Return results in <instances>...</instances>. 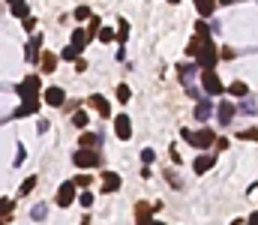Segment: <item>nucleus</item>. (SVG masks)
Wrapping results in <instances>:
<instances>
[{
	"label": "nucleus",
	"mask_w": 258,
	"mask_h": 225,
	"mask_svg": "<svg viewBox=\"0 0 258 225\" xmlns=\"http://www.w3.org/2000/svg\"><path fill=\"white\" fill-rule=\"evenodd\" d=\"M195 60H198L201 72H207V69H213V66H216V60H219V51H216V45H213V39H210V36L201 42V51L195 54Z\"/></svg>",
	"instance_id": "1"
},
{
	"label": "nucleus",
	"mask_w": 258,
	"mask_h": 225,
	"mask_svg": "<svg viewBox=\"0 0 258 225\" xmlns=\"http://www.w3.org/2000/svg\"><path fill=\"white\" fill-rule=\"evenodd\" d=\"M72 162H75V168H81V171H90V168H96V165L102 162V156H99L96 150L78 147L75 153H72Z\"/></svg>",
	"instance_id": "2"
},
{
	"label": "nucleus",
	"mask_w": 258,
	"mask_h": 225,
	"mask_svg": "<svg viewBox=\"0 0 258 225\" xmlns=\"http://www.w3.org/2000/svg\"><path fill=\"white\" fill-rule=\"evenodd\" d=\"M75 198H78L75 183H72V180H63V183L57 186V192H54V204H57V207H69V204H75Z\"/></svg>",
	"instance_id": "3"
},
{
	"label": "nucleus",
	"mask_w": 258,
	"mask_h": 225,
	"mask_svg": "<svg viewBox=\"0 0 258 225\" xmlns=\"http://www.w3.org/2000/svg\"><path fill=\"white\" fill-rule=\"evenodd\" d=\"M39 90H42V81H39V75H27L18 87H15V93L21 96V99H33V96H39Z\"/></svg>",
	"instance_id": "4"
},
{
	"label": "nucleus",
	"mask_w": 258,
	"mask_h": 225,
	"mask_svg": "<svg viewBox=\"0 0 258 225\" xmlns=\"http://www.w3.org/2000/svg\"><path fill=\"white\" fill-rule=\"evenodd\" d=\"M42 105H51V108H63V105H66V90H63V87H57V84L45 87V90H42Z\"/></svg>",
	"instance_id": "5"
},
{
	"label": "nucleus",
	"mask_w": 258,
	"mask_h": 225,
	"mask_svg": "<svg viewBox=\"0 0 258 225\" xmlns=\"http://www.w3.org/2000/svg\"><path fill=\"white\" fill-rule=\"evenodd\" d=\"M201 87H204V93L207 96H219L225 87H222V81H219V75L213 72V69H207V72H201Z\"/></svg>",
	"instance_id": "6"
},
{
	"label": "nucleus",
	"mask_w": 258,
	"mask_h": 225,
	"mask_svg": "<svg viewBox=\"0 0 258 225\" xmlns=\"http://www.w3.org/2000/svg\"><path fill=\"white\" fill-rule=\"evenodd\" d=\"M45 48H42V33H33L30 36V42H27V48H24V60L27 63H39V54H42Z\"/></svg>",
	"instance_id": "7"
},
{
	"label": "nucleus",
	"mask_w": 258,
	"mask_h": 225,
	"mask_svg": "<svg viewBox=\"0 0 258 225\" xmlns=\"http://www.w3.org/2000/svg\"><path fill=\"white\" fill-rule=\"evenodd\" d=\"M189 144L198 147V150H207V147H213V144H216V135H213V129H198V132L189 135Z\"/></svg>",
	"instance_id": "8"
},
{
	"label": "nucleus",
	"mask_w": 258,
	"mask_h": 225,
	"mask_svg": "<svg viewBox=\"0 0 258 225\" xmlns=\"http://www.w3.org/2000/svg\"><path fill=\"white\" fill-rule=\"evenodd\" d=\"M114 135L120 141L132 138V120H129V114H114Z\"/></svg>",
	"instance_id": "9"
},
{
	"label": "nucleus",
	"mask_w": 258,
	"mask_h": 225,
	"mask_svg": "<svg viewBox=\"0 0 258 225\" xmlns=\"http://www.w3.org/2000/svg\"><path fill=\"white\" fill-rule=\"evenodd\" d=\"M39 105H42L39 96H33V99H21V105L12 111V117L18 120V117H27V114H39Z\"/></svg>",
	"instance_id": "10"
},
{
	"label": "nucleus",
	"mask_w": 258,
	"mask_h": 225,
	"mask_svg": "<svg viewBox=\"0 0 258 225\" xmlns=\"http://www.w3.org/2000/svg\"><path fill=\"white\" fill-rule=\"evenodd\" d=\"M153 204H147V201H135V225H150L153 222Z\"/></svg>",
	"instance_id": "11"
},
{
	"label": "nucleus",
	"mask_w": 258,
	"mask_h": 225,
	"mask_svg": "<svg viewBox=\"0 0 258 225\" xmlns=\"http://www.w3.org/2000/svg\"><path fill=\"white\" fill-rule=\"evenodd\" d=\"M120 186H123V180H120V174H117V171H102V192H105V195L117 192Z\"/></svg>",
	"instance_id": "12"
},
{
	"label": "nucleus",
	"mask_w": 258,
	"mask_h": 225,
	"mask_svg": "<svg viewBox=\"0 0 258 225\" xmlns=\"http://www.w3.org/2000/svg\"><path fill=\"white\" fill-rule=\"evenodd\" d=\"M57 63H60V57H57L54 51H42V54H39V72L42 75H51L57 69Z\"/></svg>",
	"instance_id": "13"
},
{
	"label": "nucleus",
	"mask_w": 258,
	"mask_h": 225,
	"mask_svg": "<svg viewBox=\"0 0 258 225\" xmlns=\"http://www.w3.org/2000/svg\"><path fill=\"white\" fill-rule=\"evenodd\" d=\"M216 165V153H201V156H195V162H192V168H195V174H207L210 168Z\"/></svg>",
	"instance_id": "14"
},
{
	"label": "nucleus",
	"mask_w": 258,
	"mask_h": 225,
	"mask_svg": "<svg viewBox=\"0 0 258 225\" xmlns=\"http://www.w3.org/2000/svg\"><path fill=\"white\" fill-rule=\"evenodd\" d=\"M87 105H93V108H96V111H99L102 117H111V102H108V99H105L102 93H93V96L87 99Z\"/></svg>",
	"instance_id": "15"
},
{
	"label": "nucleus",
	"mask_w": 258,
	"mask_h": 225,
	"mask_svg": "<svg viewBox=\"0 0 258 225\" xmlns=\"http://www.w3.org/2000/svg\"><path fill=\"white\" fill-rule=\"evenodd\" d=\"M69 45H72V48L81 54V51L90 45V39H87V30H84V27H75V30H72V42H69Z\"/></svg>",
	"instance_id": "16"
},
{
	"label": "nucleus",
	"mask_w": 258,
	"mask_h": 225,
	"mask_svg": "<svg viewBox=\"0 0 258 225\" xmlns=\"http://www.w3.org/2000/svg\"><path fill=\"white\" fill-rule=\"evenodd\" d=\"M78 147L96 150V147H99V135H96V132H81V138H78Z\"/></svg>",
	"instance_id": "17"
},
{
	"label": "nucleus",
	"mask_w": 258,
	"mask_h": 225,
	"mask_svg": "<svg viewBox=\"0 0 258 225\" xmlns=\"http://www.w3.org/2000/svg\"><path fill=\"white\" fill-rule=\"evenodd\" d=\"M216 111H219V123H222V126H228V123H231V117H234V105H231V102H219V108H216Z\"/></svg>",
	"instance_id": "18"
},
{
	"label": "nucleus",
	"mask_w": 258,
	"mask_h": 225,
	"mask_svg": "<svg viewBox=\"0 0 258 225\" xmlns=\"http://www.w3.org/2000/svg\"><path fill=\"white\" fill-rule=\"evenodd\" d=\"M192 3H195V9H198L201 18H210L213 9H216V0H192Z\"/></svg>",
	"instance_id": "19"
},
{
	"label": "nucleus",
	"mask_w": 258,
	"mask_h": 225,
	"mask_svg": "<svg viewBox=\"0 0 258 225\" xmlns=\"http://www.w3.org/2000/svg\"><path fill=\"white\" fill-rule=\"evenodd\" d=\"M9 12H12V18H21V21H24V18L30 15V6H27L24 0H18V3H12V6H9Z\"/></svg>",
	"instance_id": "20"
},
{
	"label": "nucleus",
	"mask_w": 258,
	"mask_h": 225,
	"mask_svg": "<svg viewBox=\"0 0 258 225\" xmlns=\"http://www.w3.org/2000/svg\"><path fill=\"white\" fill-rule=\"evenodd\" d=\"M87 123H90V114H87L84 108H75V111H72V126H78V129H84Z\"/></svg>",
	"instance_id": "21"
},
{
	"label": "nucleus",
	"mask_w": 258,
	"mask_h": 225,
	"mask_svg": "<svg viewBox=\"0 0 258 225\" xmlns=\"http://www.w3.org/2000/svg\"><path fill=\"white\" fill-rule=\"evenodd\" d=\"M210 114H213V105H210V102H198V105H195V120H201V123H204Z\"/></svg>",
	"instance_id": "22"
},
{
	"label": "nucleus",
	"mask_w": 258,
	"mask_h": 225,
	"mask_svg": "<svg viewBox=\"0 0 258 225\" xmlns=\"http://www.w3.org/2000/svg\"><path fill=\"white\" fill-rule=\"evenodd\" d=\"M36 183H39V177H27L21 186H18V198H24V195H30L33 189H36Z\"/></svg>",
	"instance_id": "23"
},
{
	"label": "nucleus",
	"mask_w": 258,
	"mask_h": 225,
	"mask_svg": "<svg viewBox=\"0 0 258 225\" xmlns=\"http://www.w3.org/2000/svg\"><path fill=\"white\" fill-rule=\"evenodd\" d=\"M93 201H96V198H93V192H90V189H81V192H78V198H75V204H81L84 210H90V204H93Z\"/></svg>",
	"instance_id": "24"
},
{
	"label": "nucleus",
	"mask_w": 258,
	"mask_h": 225,
	"mask_svg": "<svg viewBox=\"0 0 258 225\" xmlns=\"http://www.w3.org/2000/svg\"><path fill=\"white\" fill-rule=\"evenodd\" d=\"M15 204L18 201H12V198H0V219H9L12 210H15Z\"/></svg>",
	"instance_id": "25"
},
{
	"label": "nucleus",
	"mask_w": 258,
	"mask_h": 225,
	"mask_svg": "<svg viewBox=\"0 0 258 225\" xmlns=\"http://www.w3.org/2000/svg\"><path fill=\"white\" fill-rule=\"evenodd\" d=\"M96 39L108 45V42H114V39H117V30H111V27H99V33H96Z\"/></svg>",
	"instance_id": "26"
},
{
	"label": "nucleus",
	"mask_w": 258,
	"mask_h": 225,
	"mask_svg": "<svg viewBox=\"0 0 258 225\" xmlns=\"http://www.w3.org/2000/svg\"><path fill=\"white\" fill-rule=\"evenodd\" d=\"M72 183H75V189H90V183H93V177L81 171V174H75V177H72Z\"/></svg>",
	"instance_id": "27"
},
{
	"label": "nucleus",
	"mask_w": 258,
	"mask_h": 225,
	"mask_svg": "<svg viewBox=\"0 0 258 225\" xmlns=\"http://www.w3.org/2000/svg\"><path fill=\"white\" fill-rule=\"evenodd\" d=\"M204 39H207V36H192V39H189V45H186V57H195V54L201 51V42H204Z\"/></svg>",
	"instance_id": "28"
},
{
	"label": "nucleus",
	"mask_w": 258,
	"mask_h": 225,
	"mask_svg": "<svg viewBox=\"0 0 258 225\" xmlns=\"http://www.w3.org/2000/svg\"><path fill=\"white\" fill-rule=\"evenodd\" d=\"M57 57H60V60H66V63H75V60H78V51H75L72 45H66V48L60 51V54H57Z\"/></svg>",
	"instance_id": "29"
},
{
	"label": "nucleus",
	"mask_w": 258,
	"mask_h": 225,
	"mask_svg": "<svg viewBox=\"0 0 258 225\" xmlns=\"http://www.w3.org/2000/svg\"><path fill=\"white\" fill-rule=\"evenodd\" d=\"M126 39H129V21L120 18V24H117V42H126Z\"/></svg>",
	"instance_id": "30"
},
{
	"label": "nucleus",
	"mask_w": 258,
	"mask_h": 225,
	"mask_svg": "<svg viewBox=\"0 0 258 225\" xmlns=\"http://www.w3.org/2000/svg\"><path fill=\"white\" fill-rule=\"evenodd\" d=\"M246 90H249V87H246L243 81H234V84L228 87V93H231V96H246Z\"/></svg>",
	"instance_id": "31"
},
{
	"label": "nucleus",
	"mask_w": 258,
	"mask_h": 225,
	"mask_svg": "<svg viewBox=\"0 0 258 225\" xmlns=\"http://www.w3.org/2000/svg\"><path fill=\"white\" fill-rule=\"evenodd\" d=\"M129 99H132V90L126 84H117V102H129Z\"/></svg>",
	"instance_id": "32"
},
{
	"label": "nucleus",
	"mask_w": 258,
	"mask_h": 225,
	"mask_svg": "<svg viewBox=\"0 0 258 225\" xmlns=\"http://www.w3.org/2000/svg\"><path fill=\"white\" fill-rule=\"evenodd\" d=\"M72 15H75V21H87V18H90V9H87V6H75Z\"/></svg>",
	"instance_id": "33"
},
{
	"label": "nucleus",
	"mask_w": 258,
	"mask_h": 225,
	"mask_svg": "<svg viewBox=\"0 0 258 225\" xmlns=\"http://www.w3.org/2000/svg\"><path fill=\"white\" fill-rule=\"evenodd\" d=\"M237 138H243V141H258V129H243V132H237Z\"/></svg>",
	"instance_id": "34"
},
{
	"label": "nucleus",
	"mask_w": 258,
	"mask_h": 225,
	"mask_svg": "<svg viewBox=\"0 0 258 225\" xmlns=\"http://www.w3.org/2000/svg\"><path fill=\"white\" fill-rule=\"evenodd\" d=\"M30 216H33V219H39V222H42V219H45V204H36V207H33V210H30Z\"/></svg>",
	"instance_id": "35"
},
{
	"label": "nucleus",
	"mask_w": 258,
	"mask_h": 225,
	"mask_svg": "<svg viewBox=\"0 0 258 225\" xmlns=\"http://www.w3.org/2000/svg\"><path fill=\"white\" fill-rule=\"evenodd\" d=\"M195 36H210V30H207V24H204V18L195 24Z\"/></svg>",
	"instance_id": "36"
},
{
	"label": "nucleus",
	"mask_w": 258,
	"mask_h": 225,
	"mask_svg": "<svg viewBox=\"0 0 258 225\" xmlns=\"http://www.w3.org/2000/svg\"><path fill=\"white\" fill-rule=\"evenodd\" d=\"M153 159H156V153H153L150 147H147V150H141V162H144V165H150Z\"/></svg>",
	"instance_id": "37"
},
{
	"label": "nucleus",
	"mask_w": 258,
	"mask_h": 225,
	"mask_svg": "<svg viewBox=\"0 0 258 225\" xmlns=\"http://www.w3.org/2000/svg\"><path fill=\"white\" fill-rule=\"evenodd\" d=\"M24 30H27V33H33V30H36V18H33V15H27V18H24Z\"/></svg>",
	"instance_id": "38"
},
{
	"label": "nucleus",
	"mask_w": 258,
	"mask_h": 225,
	"mask_svg": "<svg viewBox=\"0 0 258 225\" xmlns=\"http://www.w3.org/2000/svg\"><path fill=\"white\" fill-rule=\"evenodd\" d=\"M219 57H222V60H231V57H234V48H228V45H225V48L219 51Z\"/></svg>",
	"instance_id": "39"
},
{
	"label": "nucleus",
	"mask_w": 258,
	"mask_h": 225,
	"mask_svg": "<svg viewBox=\"0 0 258 225\" xmlns=\"http://www.w3.org/2000/svg\"><path fill=\"white\" fill-rule=\"evenodd\" d=\"M36 132H48V120H45V117H42V120L36 123Z\"/></svg>",
	"instance_id": "40"
},
{
	"label": "nucleus",
	"mask_w": 258,
	"mask_h": 225,
	"mask_svg": "<svg viewBox=\"0 0 258 225\" xmlns=\"http://www.w3.org/2000/svg\"><path fill=\"white\" fill-rule=\"evenodd\" d=\"M75 69H78V72H84V69H87V60H81V57H78V60H75Z\"/></svg>",
	"instance_id": "41"
},
{
	"label": "nucleus",
	"mask_w": 258,
	"mask_h": 225,
	"mask_svg": "<svg viewBox=\"0 0 258 225\" xmlns=\"http://www.w3.org/2000/svg\"><path fill=\"white\" fill-rule=\"evenodd\" d=\"M21 162H24V147L18 144V156H15V165H21Z\"/></svg>",
	"instance_id": "42"
},
{
	"label": "nucleus",
	"mask_w": 258,
	"mask_h": 225,
	"mask_svg": "<svg viewBox=\"0 0 258 225\" xmlns=\"http://www.w3.org/2000/svg\"><path fill=\"white\" fill-rule=\"evenodd\" d=\"M249 222H252V225H258V213H252V216H249Z\"/></svg>",
	"instance_id": "43"
},
{
	"label": "nucleus",
	"mask_w": 258,
	"mask_h": 225,
	"mask_svg": "<svg viewBox=\"0 0 258 225\" xmlns=\"http://www.w3.org/2000/svg\"><path fill=\"white\" fill-rule=\"evenodd\" d=\"M231 225H243V219H234V222H231Z\"/></svg>",
	"instance_id": "44"
},
{
	"label": "nucleus",
	"mask_w": 258,
	"mask_h": 225,
	"mask_svg": "<svg viewBox=\"0 0 258 225\" xmlns=\"http://www.w3.org/2000/svg\"><path fill=\"white\" fill-rule=\"evenodd\" d=\"M150 225H165V222H159V219H153V222H150Z\"/></svg>",
	"instance_id": "45"
},
{
	"label": "nucleus",
	"mask_w": 258,
	"mask_h": 225,
	"mask_svg": "<svg viewBox=\"0 0 258 225\" xmlns=\"http://www.w3.org/2000/svg\"><path fill=\"white\" fill-rule=\"evenodd\" d=\"M168 3H171V6H174V3H180V0H168Z\"/></svg>",
	"instance_id": "46"
},
{
	"label": "nucleus",
	"mask_w": 258,
	"mask_h": 225,
	"mask_svg": "<svg viewBox=\"0 0 258 225\" xmlns=\"http://www.w3.org/2000/svg\"><path fill=\"white\" fill-rule=\"evenodd\" d=\"M6 3H9V6H12V3H18V0H6Z\"/></svg>",
	"instance_id": "47"
},
{
	"label": "nucleus",
	"mask_w": 258,
	"mask_h": 225,
	"mask_svg": "<svg viewBox=\"0 0 258 225\" xmlns=\"http://www.w3.org/2000/svg\"><path fill=\"white\" fill-rule=\"evenodd\" d=\"M0 225H6V219H0Z\"/></svg>",
	"instance_id": "48"
},
{
	"label": "nucleus",
	"mask_w": 258,
	"mask_h": 225,
	"mask_svg": "<svg viewBox=\"0 0 258 225\" xmlns=\"http://www.w3.org/2000/svg\"><path fill=\"white\" fill-rule=\"evenodd\" d=\"M243 225H252V222H243Z\"/></svg>",
	"instance_id": "49"
}]
</instances>
